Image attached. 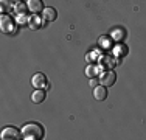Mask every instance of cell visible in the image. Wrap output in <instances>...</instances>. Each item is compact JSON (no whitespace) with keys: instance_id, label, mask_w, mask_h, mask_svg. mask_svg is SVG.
<instances>
[{"instance_id":"cell-5","label":"cell","mask_w":146,"mask_h":140,"mask_svg":"<svg viewBox=\"0 0 146 140\" xmlns=\"http://www.w3.org/2000/svg\"><path fill=\"white\" fill-rule=\"evenodd\" d=\"M31 86L36 87V89H45L48 87V79L44 73H34L33 78H31Z\"/></svg>"},{"instance_id":"cell-1","label":"cell","mask_w":146,"mask_h":140,"mask_svg":"<svg viewBox=\"0 0 146 140\" xmlns=\"http://www.w3.org/2000/svg\"><path fill=\"white\" fill-rule=\"evenodd\" d=\"M45 135V129L40 123H27L22 126V137L25 140H40Z\"/></svg>"},{"instance_id":"cell-3","label":"cell","mask_w":146,"mask_h":140,"mask_svg":"<svg viewBox=\"0 0 146 140\" xmlns=\"http://www.w3.org/2000/svg\"><path fill=\"white\" fill-rule=\"evenodd\" d=\"M0 28L5 34H14L16 33V23L8 14H2V19H0Z\"/></svg>"},{"instance_id":"cell-12","label":"cell","mask_w":146,"mask_h":140,"mask_svg":"<svg viewBox=\"0 0 146 140\" xmlns=\"http://www.w3.org/2000/svg\"><path fill=\"white\" fill-rule=\"evenodd\" d=\"M44 100H45V92H44V89H36L33 93H31V101H33V103L39 104V103H42Z\"/></svg>"},{"instance_id":"cell-14","label":"cell","mask_w":146,"mask_h":140,"mask_svg":"<svg viewBox=\"0 0 146 140\" xmlns=\"http://www.w3.org/2000/svg\"><path fill=\"white\" fill-rule=\"evenodd\" d=\"M98 70H100V65L90 64V65H87V69H86V75H87L89 78H95L96 73H98Z\"/></svg>"},{"instance_id":"cell-19","label":"cell","mask_w":146,"mask_h":140,"mask_svg":"<svg viewBox=\"0 0 146 140\" xmlns=\"http://www.w3.org/2000/svg\"><path fill=\"white\" fill-rule=\"evenodd\" d=\"M16 2H22V0H16Z\"/></svg>"},{"instance_id":"cell-18","label":"cell","mask_w":146,"mask_h":140,"mask_svg":"<svg viewBox=\"0 0 146 140\" xmlns=\"http://www.w3.org/2000/svg\"><path fill=\"white\" fill-rule=\"evenodd\" d=\"M98 83H100V79H96V76L95 78H90V87H96Z\"/></svg>"},{"instance_id":"cell-8","label":"cell","mask_w":146,"mask_h":140,"mask_svg":"<svg viewBox=\"0 0 146 140\" xmlns=\"http://www.w3.org/2000/svg\"><path fill=\"white\" fill-rule=\"evenodd\" d=\"M27 5H28V9L33 14H39V13H42L44 11V2L42 0H28L27 2Z\"/></svg>"},{"instance_id":"cell-15","label":"cell","mask_w":146,"mask_h":140,"mask_svg":"<svg viewBox=\"0 0 146 140\" xmlns=\"http://www.w3.org/2000/svg\"><path fill=\"white\" fill-rule=\"evenodd\" d=\"M28 9V5L27 3H23V2H16V5H14V11L16 14H25V11Z\"/></svg>"},{"instance_id":"cell-4","label":"cell","mask_w":146,"mask_h":140,"mask_svg":"<svg viewBox=\"0 0 146 140\" xmlns=\"http://www.w3.org/2000/svg\"><path fill=\"white\" fill-rule=\"evenodd\" d=\"M117 81V75H115V72H113L112 69H109V70H104V72L100 75V83L103 84V86H106V87H110V86H113Z\"/></svg>"},{"instance_id":"cell-16","label":"cell","mask_w":146,"mask_h":140,"mask_svg":"<svg viewBox=\"0 0 146 140\" xmlns=\"http://www.w3.org/2000/svg\"><path fill=\"white\" fill-rule=\"evenodd\" d=\"M28 19L30 17H27V14H16V20L19 25H23V23H28Z\"/></svg>"},{"instance_id":"cell-2","label":"cell","mask_w":146,"mask_h":140,"mask_svg":"<svg viewBox=\"0 0 146 140\" xmlns=\"http://www.w3.org/2000/svg\"><path fill=\"white\" fill-rule=\"evenodd\" d=\"M0 139L2 140H20L22 137V129H17L14 126H8L2 131L0 134Z\"/></svg>"},{"instance_id":"cell-6","label":"cell","mask_w":146,"mask_h":140,"mask_svg":"<svg viewBox=\"0 0 146 140\" xmlns=\"http://www.w3.org/2000/svg\"><path fill=\"white\" fill-rule=\"evenodd\" d=\"M45 23L44 17H40L39 14H33V16H30L28 19V27L31 30H39V28H42Z\"/></svg>"},{"instance_id":"cell-11","label":"cell","mask_w":146,"mask_h":140,"mask_svg":"<svg viewBox=\"0 0 146 140\" xmlns=\"http://www.w3.org/2000/svg\"><path fill=\"white\" fill-rule=\"evenodd\" d=\"M127 47L124 44H121V42H118V44H115V47H113V55L117 56V58H123V56L127 55Z\"/></svg>"},{"instance_id":"cell-17","label":"cell","mask_w":146,"mask_h":140,"mask_svg":"<svg viewBox=\"0 0 146 140\" xmlns=\"http://www.w3.org/2000/svg\"><path fill=\"white\" fill-rule=\"evenodd\" d=\"M100 45L104 48H109L110 47V37H107V36H103L101 39H100Z\"/></svg>"},{"instance_id":"cell-9","label":"cell","mask_w":146,"mask_h":140,"mask_svg":"<svg viewBox=\"0 0 146 140\" xmlns=\"http://www.w3.org/2000/svg\"><path fill=\"white\" fill-rule=\"evenodd\" d=\"M117 64H120L118 59H113L112 56H101V58H100V67H104L106 70L112 69L113 65H117Z\"/></svg>"},{"instance_id":"cell-10","label":"cell","mask_w":146,"mask_h":140,"mask_svg":"<svg viewBox=\"0 0 146 140\" xmlns=\"http://www.w3.org/2000/svg\"><path fill=\"white\" fill-rule=\"evenodd\" d=\"M42 17L45 22H54V20L58 19V13L54 8H51V6H47V8H44L42 11Z\"/></svg>"},{"instance_id":"cell-13","label":"cell","mask_w":146,"mask_h":140,"mask_svg":"<svg viewBox=\"0 0 146 140\" xmlns=\"http://www.w3.org/2000/svg\"><path fill=\"white\" fill-rule=\"evenodd\" d=\"M13 9H14V5H13L11 0H0V11H2V14H8Z\"/></svg>"},{"instance_id":"cell-7","label":"cell","mask_w":146,"mask_h":140,"mask_svg":"<svg viewBox=\"0 0 146 140\" xmlns=\"http://www.w3.org/2000/svg\"><path fill=\"white\" fill-rule=\"evenodd\" d=\"M107 87L103 86V84H98L96 87H93V98L96 101H104L107 98Z\"/></svg>"}]
</instances>
